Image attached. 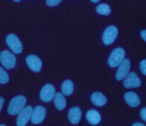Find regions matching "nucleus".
Here are the masks:
<instances>
[{
    "mask_svg": "<svg viewBox=\"0 0 146 126\" xmlns=\"http://www.w3.org/2000/svg\"><path fill=\"white\" fill-rule=\"evenodd\" d=\"M27 102L26 100V97L23 95H19V96H16L12 99L9 102L8 105L7 111L10 115H17L25 108V104Z\"/></svg>",
    "mask_w": 146,
    "mask_h": 126,
    "instance_id": "f257e3e1",
    "label": "nucleus"
},
{
    "mask_svg": "<svg viewBox=\"0 0 146 126\" xmlns=\"http://www.w3.org/2000/svg\"><path fill=\"white\" fill-rule=\"evenodd\" d=\"M124 56H125V51L124 49L122 48H115L113 51L111 52L110 56L108 57V63L110 67L114 68V67H117L121 64L123 60H124Z\"/></svg>",
    "mask_w": 146,
    "mask_h": 126,
    "instance_id": "f03ea898",
    "label": "nucleus"
},
{
    "mask_svg": "<svg viewBox=\"0 0 146 126\" xmlns=\"http://www.w3.org/2000/svg\"><path fill=\"white\" fill-rule=\"evenodd\" d=\"M0 62L5 69H12L16 65V57L11 52L4 50L0 53Z\"/></svg>",
    "mask_w": 146,
    "mask_h": 126,
    "instance_id": "7ed1b4c3",
    "label": "nucleus"
},
{
    "mask_svg": "<svg viewBox=\"0 0 146 126\" xmlns=\"http://www.w3.org/2000/svg\"><path fill=\"white\" fill-rule=\"evenodd\" d=\"M6 43L15 54H20L23 51V45L15 34H9L6 37Z\"/></svg>",
    "mask_w": 146,
    "mask_h": 126,
    "instance_id": "20e7f679",
    "label": "nucleus"
},
{
    "mask_svg": "<svg viewBox=\"0 0 146 126\" xmlns=\"http://www.w3.org/2000/svg\"><path fill=\"white\" fill-rule=\"evenodd\" d=\"M117 34H118V29L115 26L111 25L108 26L106 30H104V34H102V42L106 45H110L114 42L116 39Z\"/></svg>",
    "mask_w": 146,
    "mask_h": 126,
    "instance_id": "39448f33",
    "label": "nucleus"
},
{
    "mask_svg": "<svg viewBox=\"0 0 146 126\" xmlns=\"http://www.w3.org/2000/svg\"><path fill=\"white\" fill-rule=\"evenodd\" d=\"M140 85L141 80L135 72H129L126 77L123 79V86L125 88H136Z\"/></svg>",
    "mask_w": 146,
    "mask_h": 126,
    "instance_id": "423d86ee",
    "label": "nucleus"
},
{
    "mask_svg": "<svg viewBox=\"0 0 146 126\" xmlns=\"http://www.w3.org/2000/svg\"><path fill=\"white\" fill-rule=\"evenodd\" d=\"M56 94V89L52 84H46L44 87L41 89L40 98L43 102H50L53 100Z\"/></svg>",
    "mask_w": 146,
    "mask_h": 126,
    "instance_id": "0eeeda50",
    "label": "nucleus"
},
{
    "mask_svg": "<svg viewBox=\"0 0 146 126\" xmlns=\"http://www.w3.org/2000/svg\"><path fill=\"white\" fill-rule=\"evenodd\" d=\"M46 117V108L43 106H37L33 109L32 115H31V121L33 124H40L43 122Z\"/></svg>",
    "mask_w": 146,
    "mask_h": 126,
    "instance_id": "6e6552de",
    "label": "nucleus"
},
{
    "mask_svg": "<svg viewBox=\"0 0 146 126\" xmlns=\"http://www.w3.org/2000/svg\"><path fill=\"white\" fill-rule=\"evenodd\" d=\"M33 112V108L31 106H27L18 114L16 124L17 126H26L28 121L31 119V115Z\"/></svg>",
    "mask_w": 146,
    "mask_h": 126,
    "instance_id": "1a4fd4ad",
    "label": "nucleus"
},
{
    "mask_svg": "<svg viewBox=\"0 0 146 126\" xmlns=\"http://www.w3.org/2000/svg\"><path fill=\"white\" fill-rule=\"evenodd\" d=\"M129 70H130V60L129 59H124V60L121 62L120 65L118 66V69L116 71L115 78L116 80L120 81L123 80L127 76V74L129 73Z\"/></svg>",
    "mask_w": 146,
    "mask_h": 126,
    "instance_id": "9d476101",
    "label": "nucleus"
},
{
    "mask_svg": "<svg viewBox=\"0 0 146 126\" xmlns=\"http://www.w3.org/2000/svg\"><path fill=\"white\" fill-rule=\"evenodd\" d=\"M26 62H27V65L29 66V68L32 71L34 72H39L42 68V61L36 55H29L26 58Z\"/></svg>",
    "mask_w": 146,
    "mask_h": 126,
    "instance_id": "9b49d317",
    "label": "nucleus"
},
{
    "mask_svg": "<svg viewBox=\"0 0 146 126\" xmlns=\"http://www.w3.org/2000/svg\"><path fill=\"white\" fill-rule=\"evenodd\" d=\"M68 118H69L70 122L72 124L76 125L80 122L82 118V111L79 107H73L69 110V113H68Z\"/></svg>",
    "mask_w": 146,
    "mask_h": 126,
    "instance_id": "f8f14e48",
    "label": "nucleus"
},
{
    "mask_svg": "<svg viewBox=\"0 0 146 126\" xmlns=\"http://www.w3.org/2000/svg\"><path fill=\"white\" fill-rule=\"evenodd\" d=\"M124 100L126 101V103L131 107H137L140 104V98L136 93L134 92H126L124 94Z\"/></svg>",
    "mask_w": 146,
    "mask_h": 126,
    "instance_id": "ddd939ff",
    "label": "nucleus"
},
{
    "mask_svg": "<svg viewBox=\"0 0 146 126\" xmlns=\"http://www.w3.org/2000/svg\"><path fill=\"white\" fill-rule=\"evenodd\" d=\"M86 117H87V120L92 125H98V123L100 122V120H102V116H100V112L96 111V110H94V109H90V110H88L87 112Z\"/></svg>",
    "mask_w": 146,
    "mask_h": 126,
    "instance_id": "4468645a",
    "label": "nucleus"
},
{
    "mask_svg": "<svg viewBox=\"0 0 146 126\" xmlns=\"http://www.w3.org/2000/svg\"><path fill=\"white\" fill-rule=\"evenodd\" d=\"M90 100L94 103L96 106H104L106 102H108V99L104 96L102 92H94V93L92 94L90 96Z\"/></svg>",
    "mask_w": 146,
    "mask_h": 126,
    "instance_id": "2eb2a0df",
    "label": "nucleus"
},
{
    "mask_svg": "<svg viewBox=\"0 0 146 126\" xmlns=\"http://www.w3.org/2000/svg\"><path fill=\"white\" fill-rule=\"evenodd\" d=\"M54 103H55V106L58 110H64L67 105V101H66V98L61 92H57L55 94L54 97Z\"/></svg>",
    "mask_w": 146,
    "mask_h": 126,
    "instance_id": "dca6fc26",
    "label": "nucleus"
},
{
    "mask_svg": "<svg viewBox=\"0 0 146 126\" xmlns=\"http://www.w3.org/2000/svg\"><path fill=\"white\" fill-rule=\"evenodd\" d=\"M61 88H62V94L69 96L74 91V83L71 80H66V81H64L62 83Z\"/></svg>",
    "mask_w": 146,
    "mask_h": 126,
    "instance_id": "f3484780",
    "label": "nucleus"
},
{
    "mask_svg": "<svg viewBox=\"0 0 146 126\" xmlns=\"http://www.w3.org/2000/svg\"><path fill=\"white\" fill-rule=\"evenodd\" d=\"M96 12L100 15H104L108 16L110 14L111 12V9H110V6L106 3H100L96 6Z\"/></svg>",
    "mask_w": 146,
    "mask_h": 126,
    "instance_id": "a211bd4d",
    "label": "nucleus"
},
{
    "mask_svg": "<svg viewBox=\"0 0 146 126\" xmlns=\"http://www.w3.org/2000/svg\"><path fill=\"white\" fill-rule=\"evenodd\" d=\"M8 81H9V75L3 68L0 67V84H6Z\"/></svg>",
    "mask_w": 146,
    "mask_h": 126,
    "instance_id": "6ab92c4d",
    "label": "nucleus"
},
{
    "mask_svg": "<svg viewBox=\"0 0 146 126\" xmlns=\"http://www.w3.org/2000/svg\"><path fill=\"white\" fill-rule=\"evenodd\" d=\"M139 67H140V71L142 72V74L146 75V59H144V60L141 61Z\"/></svg>",
    "mask_w": 146,
    "mask_h": 126,
    "instance_id": "aec40b11",
    "label": "nucleus"
},
{
    "mask_svg": "<svg viewBox=\"0 0 146 126\" xmlns=\"http://www.w3.org/2000/svg\"><path fill=\"white\" fill-rule=\"evenodd\" d=\"M46 3L48 6H57L58 4L61 3V1L60 0H48Z\"/></svg>",
    "mask_w": 146,
    "mask_h": 126,
    "instance_id": "412c9836",
    "label": "nucleus"
},
{
    "mask_svg": "<svg viewBox=\"0 0 146 126\" xmlns=\"http://www.w3.org/2000/svg\"><path fill=\"white\" fill-rule=\"evenodd\" d=\"M140 117L143 121L146 122V107H143V108L140 110Z\"/></svg>",
    "mask_w": 146,
    "mask_h": 126,
    "instance_id": "4be33fe9",
    "label": "nucleus"
},
{
    "mask_svg": "<svg viewBox=\"0 0 146 126\" xmlns=\"http://www.w3.org/2000/svg\"><path fill=\"white\" fill-rule=\"evenodd\" d=\"M140 36H141V38H142L143 40L146 41V30H142V31L140 32Z\"/></svg>",
    "mask_w": 146,
    "mask_h": 126,
    "instance_id": "5701e85b",
    "label": "nucleus"
},
{
    "mask_svg": "<svg viewBox=\"0 0 146 126\" xmlns=\"http://www.w3.org/2000/svg\"><path fill=\"white\" fill-rule=\"evenodd\" d=\"M3 104H4V98L0 97V111H1L2 107H3Z\"/></svg>",
    "mask_w": 146,
    "mask_h": 126,
    "instance_id": "b1692460",
    "label": "nucleus"
},
{
    "mask_svg": "<svg viewBox=\"0 0 146 126\" xmlns=\"http://www.w3.org/2000/svg\"><path fill=\"white\" fill-rule=\"evenodd\" d=\"M132 126H145V125L142 124V123H138V122H137V123H134V124H133Z\"/></svg>",
    "mask_w": 146,
    "mask_h": 126,
    "instance_id": "393cba45",
    "label": "nucleus"
},
{
    "mask_svg": "<svg viewBox=\"0 0 146 126\" xmlns=\"http://www.w3.org/2000/svg\"><path fill=\"white\" fill-rule=\"evenodd\" d=\"M92 3H98V0H92Z\"/></svg>",
    "mask_w": 146,
    "mask_h": 126,
    "instance_id": "a878e982",
    "label": "nucleus"
},
{
    "mask_svg": "<svg viewBox=\"0 0 146 126\" xmlns=\"http://www.w3.org/2000/svg\"><path fill=\"white\" fill-rule=\"evenodd\" d=\"M0 126H6L5 124H0Z\"/></svg>",
    "mask_w": 146,
    "mask_h": 126,
    "instance_id": "bb28decb",
    "label": "nucleus"
}]
</instances>
